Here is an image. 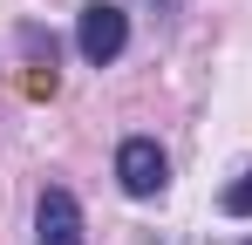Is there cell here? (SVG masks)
I'll use <instances>...</instances> for the list:
<instances>
[{
  "instance_id": "1",
  "label": "cell",
  "mask_w": 252,
  "mask_h": 245,
  "mask_svg": "<svg viewBox=\"0 0 252 245\" xmlns=\"http://www.w3.org/2000/svg\"><path fill=\"white\" fill-rule=\"evenodd\" d=\"M129 41V14L123 7H109V0H95V7H82V28H75V48H82L89 61L102 68V61H116Z\"/></svg>"
},
{
  "instance_id": "4",
  "label": "cell",
  "mask_w": 252,
  "mask_h": 245,
  "mask_svg": "<svg viewBox=\"0 0 252 245\" xmlns=\"http://www.w3.org/2000/svg\"><path fill=\"white\" fill-rule=\"evenodd\" d=\"M218 204H225V218H252V170H246V177H232Z\"/></svg>"
},
{
  "instance_id": "2",
  "label": "cell",
  "mask_w": 252,
  "mask_h": 245,
  "mask_svg": "<svg viewBox=\"0 0 252 245\" xmlns=\"http://www.w3.org/2000/svg\"><path fill=\"white\" fill-rule=\"evenodd\" d=\"M116 177H123L129 198H157L170 184V163H164V150H157L150 136H129L123 150H116Z\"/></svg>"
},
{
  "instance_id": "5",
  "label": "cell",
  "mask_w": 252,
  "mask_h": 245,
  "mask_svg": "<svg viewBox=\"0 0 252 245\" xmlns=\"http://www.w3.org/2000/svg\"><path fill=\"white\" fill-rule=\"evenodd\" d=\"M21 89H28V95H55V68H28Z\"/></svg>"
},
{
  "instance_id": "3",
  "label": "cell",
  "mask_w": 252,
  "mask_h": 245,
  "mask_svg": "<svg viewBox=\"0 0 252 245\" xmlns=\"http://www.w3.org/2000/svg\"><path fill=\"white\" fill-rule=\"evenodd\" d=\"M34 245H82V211L68 191H41V211H34Z\"/></svg>"
}]
</instances>
